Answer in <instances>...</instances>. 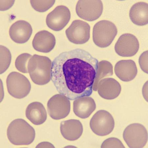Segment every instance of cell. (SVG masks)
Returning <instances> with one entry per match:
<instances>
[{"label": "cell", "instance_id": "obj_1", "mask_svg": "<svg viewBox=\"0 0 148 148\" xmlns=\"http://www.w3.org/2000/svg\"><path fill=\"white\" fill-rule=\"evenodd\" d=\"M98 63L96 58L82 49L62 52L52 62L51 80L57 91L70 100L89 96Z\"/></svg>", "mask_w": 148, "mask_h": 148}, {"label": "cell", "instance_id": "obj_2", "mask_svg": "<svg viewBox=\"0 0 148 148\" xmlns=\"http://www.w3.org/2000/svg\"><path fill=\"white\" fill-rule=\"evenodd\" d=\"M52 62L48 57L34 55L29 61L28 73L35 84L43 85L51 79Z\"/></svg>", "mask_w": 148, "mask_h": 148}, {"label": "cell", "instance_id": "obj_3", "mask_svg": "<svg viewBox=\"0 0 148 148\" xmlns=\"http://www.w3.org/2000/svg\"><path fill=\"white\" fill-rule=\"evenodd\" d=\"M9 141L15 145H28L34 141L35 137L34 128L23 119L14 120L7 130Z\"/></svg>", "mask_w": 148, "mask_h": 148}, {"label": "cell", "instance_id": "obj_4", "mask_svg": "<svg viewBox=\"0 0 148 148\" xmlns=\"http://www.w3.org/2000/svg\"><path fill=\"white\" fill-rule=\"evenodd\" d=\"M117 33V28L113 23L107 20L100 21L93 28V41L98 47H106L111 44Z\"/></svg>", "mask_w": 148, "mask_h": 148}, {"label": "cell", "instance_id": "obj_5", "mask_svg": "<svg viewBox=\"0 0 148 148\" xmlns=\"http://www.w3.org/2000/svg\"><path fill=\"white\" fill-rule=\"evenodd\" d=\"M6 85L10 95L17 99L27 97L31 89L29 80L24 75L16 72L9 74L7 78Z\"/></svg>", "mask_w": 148, "mask_h": 148}, {"label": "cell", "instance_id": "obj_6", "mask_svg": "<svg viewBox=\"0 0 148 148\" xmlns=\"http://www.w3.org/2000/svg\"><path fill=\"white\" fill-rule=\"evenodd\" d=\"M123 137L130 148H142L146 145L148 133L146 128L141 124H131L126 128Z\"/></svg>", "mask_w": 148, "mask_h": 148}, {"label": "cell", "instance_id": "obj_7", "mask_svg": "<svg viewBox=\"0 0 148 148\" xmlns=\"http://www.w3.org/2000/svg\"><path fill=\"white\" fill-rule=\"evenodd\" d=\"M114 121L113 116L104 110L98 111L90 121V126L95 134L101 136L108 135L114 130Z\"/></svg>", "mask_w": 148, "mask_h": 148}, {"label": "cell", "instance_id": "obj_8", "mask_svg": "<svg viewBox=\"0 0 148 148\" xmlns=\"http://www.w3.org/2000/svg\"><path fill=\"white\" fill-rule=\"evenodd\" d=\"M47 110L51 117L59 120L66 117L70 112V101L68 97L61 94L52 97L47 102Z\"/></svg>", "mask_w": 148, "mask_h": 148}, {"label": "cell", "instance_id": "obj_9", "mask_svg": "<svg viewBox=\"0 0 148 148\" xmlns=\"http://www.w3.org/2000/svg\"><path fill=\"white\" fill-rule=\"evenodd\" d=\"M103 8L101 1H79L76 4V11L81 18L92 21L101 16Z\"/></svg>", "mask_w": 148, "mask_h": 148}, {"label": "cell", "instance_id": "obj_10", "mask_svg": "<svg viewBox=\"0 0 148 148\" xmlns=\"http://www.w3.org/2000/svg\"><path fill=\"white\" fill-rule=\"evenodd\" d=\"M90 27L88 23L80 20L74 21L66 31L69 41L76 44H83L89 40Z\"/></svg>", "mask_w": 148, "mask_h": 148}, {"label": "cell", "instance_id": "obj_11", "mask_svg": "<svg viewBox=\"0 0 148 148\" xmlns=\"http://www.w3.org/2000/svg\"><path fill=\"white\" fill-rule=\"evenodd\" d=\"M70 10L66 6H57L47 15L46 22L48 27L52 30H62L68 24L71 18Z\"/></svg>", "mask_w": 148, "mask_h": 148}, {"label": "cell", "instance_id": "obj_12", "mask_svg": "<svg viewBox=\"0 0 148 148\" xmlns=\"http://www.w3.org/2000/svg\"><path fill=\"white\" fill-rule=\"evenodd\" d=\"M139 49V43L137 38L134 35L125 33L119 38L114 47L116 53L123 57L134 56Z\"/></svg>", "mask_w": 148, "mask_h": 148}, {"label": "cell", "instance_id": "obj_13", "mask_svg": "<svg viewBox=\"0 0 148 148\" xmlns=\"http://www.w3.org/2000/svg\"><path fill=\"white\" fill-rule=\"evenodd\" d=\"M32 30L29 23L25 21L19 20L11 26L9 34L14 42L18 44H23L29 39Z\"/></svg>", "mask_w": 148, "mask_h": 148}, {"label": "cell", "instance_id": "obj_14", "mask_svg": "<svg viewBox=\"0 0 148 148\" xmlns=\"http://www.w3.org/2000/svg\"><path fill=\"white\" fill-rule=\"evenodd\" d=\"M121 87L120 83L113 78H107L100 80L97 87L100 96L105 99H115L120 95Z\"/></svg>", "mask_w": 148, "mask_h": 148}, {"label": "cell", "instance_id": "obj_15", "mask_svg": "<svg viewBox=\"0 0 148 148\" xmlns=\"http://www.w3.org/2000/svg\"><path fill=\"white\" fill-rule=\"evenodd\" d=\"M54 35L46 30H42L35 35L32 42L34 49L37 51L47 53L51 52L56 45Z\"/></svg>", "mask_w": 148, "mask_h": 148}, {"label": "cell", "instance_id": "obj_16", "mask_svg": "<svg viewBox=\"0 0 148 148\" xmlns=\"http://www.w3.org/2000/svg\"><path fill=\"white\" fill-rule=\"evenodd\" d=\"M114 71L116 76L121 80L125 82L134 79L138 73L136 65L132 60L119 61L114 66Z\"/></svg>", "mask_w": 148, "mask_h": 148}, {"label": "cell", "instance_id": "obj_17", "mask_svg": "<svg viewBox=\"0 0 148 148\" xmlns=\"http://www.w3.org/2000/svg\"><path fill=\"white\" fill-rule=\"evenodd\" d=\"M96 107L94 99L89 96L78 98L73 102L74 113L78 117L82 119L89 117Z\"/></svg>", "mask_w": 148, "mask_h": 148}, {"label": "cell", "instance_id": "obj_18", "mask_svg": "<svg viewBox=\"0 0 148 148\" xmlns=\"http://www.w3.org/2000/svg\"><path fill=\"white\" fill-rule=\"evenodd\" d=\"M60 130L64 138L70 141L77 140L82 136L83 132L82 124L79 120H76L62 122Z\"/></svg>", "mask_w": 148, "mask_h": 148}, {"label": "cell", "instance_id": "obj_19", "mask_svg": "<svg viewBox=\"0 0 148 148\" xmlns=\"http://www.w3.org/2000/svg\"><path fill=\"white\" fill-rule=\"evenodd\" d=\"M25 114L28 120L35 125H42L47 119L46 110L39 102H33L29 105L26 109Z\"/></svg>", "mask_w": 148, "mask_h": 148}, {"label": "cell", "instance_id": "obj_20", "mask_svg": "<svg viewBox=\"0 0 148 148\" xmlns=\"http://www.w3.org/2000/svg\"><path fill=\"white\" fill-rule=\"evenodd\" d=\"M130 20L135 25L144 26L148 23V4L146 2H140L131 7L130 12Z\"/></svg>", "mask_w": 148, "mask_h": 148}, {"label": "cell", "instance_id": "obj_21", "mask_svg": "<svg viewBox=\"0 0 148 148\" xmlns=\"http://www.w3.org/2000/svg\"><path fill=\"white\" fill-rule=\"evenodd\" d=\"M113 75V66L110 62L106 60L99 62L98 65V68L95 78L92 90L94 91L97 90L98 84L99 81L103 78L111 76Z\"/></svg>", "mask_w": 148, "mask_h": 148}, {"label": "cell", "instance_id": "obj_22", "mask_svg": "<svg viewBox=\"0 0 148 148\" xmlns=\"http://www.w3.org/2000/svg\"><path fill=\"white\" fill-rule=\"evenodd\" d=\"M11 54L9 49L5 47L1 46V74L8 70L11 61Z\"/></svg>", "mask_w": 148, "mask_h": 148}, {"label": "cell", "instance_id": "obj_23", "mask_svg": "<svg viewBox=\"0 0 148 148\" xmlns=\"http://www.w3.org/2000/svg\"><path fill=\"white\" fill-rule=\"evenodd\" d=\"M32 57L31 55L27 53H24L19 55L15 61V65L16 69L21 72L28 73V63Z\"/></svg>", "mask_w": 148, "mask_h": 148}, {"label": "cell", "instance_id": "obj_24", "mask_svg": "<svg viewBox=\"0 0 148 148\" xmlns=\"http://www.w3.org/2000/svg\"><path fill=\"white\" fill-rule=\"evenodd\" d=\"M55 1H30L32 8L36 11L43 12L48 10L53 5Z\"/></svg>", "mask_w": 148, "mask_h": 148}, {"label": "cell", "instance_id": "obj_25", "mask_svg": "<svg viewBox=\"0 0 148 148\" xmlns=\"http://www.w3.org/2000/svg\"><path fill=\"white\" fill-rule=\"evenodd\" d=\"M101 148H125L121 141L115 138H109L102 143Z\"/></svg>", "mask_w": 148, "mask_h": 148}, {"label": "cell", "instance_id": "obj_26", "mask_svg": "<svg viewBox=\"0 0 148 148\" xmlns=\"http://www.w3.org/2000/svg\"><path fill=\"white\" fill-rule=\"evenodd\" d=\"M139 63L141 69L145 73H148V51L141 55L139 58Z\"/></svg>", "mask_w": 148, "mask_h": 148}, {"label": "cell", "instance_id": "obj_27", "mask_svg": "<svg viewBox=\"0 0 148 148\" xmlns=\"http://www.w3.org/2000/svg\"><path fill=\"white\" fill-rule=\"evenodd\" d=\"M1 10L4 11L9 9L13 5L15 1H1Z\"/></svg>", "mask_w": 148, "mask_h": 148}, {"label": "cell", "instance_id": "obj_28", "mask_svg": "<svg viewBox=\"0 0 148 148\" xmlns=\"http://www.w3.org/2000/svg\"><path fill=\"white\" fill-rule=\"evenodd\" d=\"M36 147L42 148V147H51L54 148V147L53 145L48 142H43L38 144Z\"/></svg>", "mask_w": 148, "mask_h": 148}]
</instances>
